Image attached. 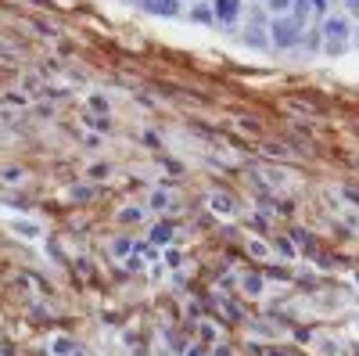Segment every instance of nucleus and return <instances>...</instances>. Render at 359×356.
<instances>
[{"label": "nucleus", "mask_w": 359, "mask_h": 356, "mask_svg": "<svg viewBox=\"0 0 359 356\" xmlns=\"http://www.w3.org/2000/svg\"><path fill=\"white\" fill-rule=\"evenodd\" d=\"M269 356H284V353H277V349H273V353H269Z\"/></svg>", "instance_id": "22"}, {"label": "nucleus", "mask_w": 359, "mask_h": 356, "mask_svg": "<svg viewBox=\"0 0 359 356\" xmlns=\"http://www.w3.org/2000/svg\"><path fill=\"white\" fill-rule=\"evenodd\" d=\"M266 29H259V26H251L248 29V36H244V44H251V47H266Z\"/></svg>", "instance_id": "11"}, {"label": "nucleus", "mask_w": 359, "mask_h": 356, "mask_svg": "<svg viewBox=\"0 0 359 356\" xmlns=\"http://www.w3.org/2000/svg\"><path fill=\"white\" fill-rule=\"evenodd\" d=\"M320 36L331 40V44H342V40L349 36V15H331V18H324Z\"/></svg>", "instance_id": "2"}, {"label": "nucleus", "mask_w": 359, "mask_h": 356, "mask_svg": "<svg viewBox=\"0 0 359 356\" xmlns=\"http://www.w3.org/2000/svg\"><path fill=\"white\" fill-rule=\"evenodd\" d=\"M187 356H208V349L205 346H191V349H187Z\"/></svg>", "instance_id": "19"}, {"label": "nucleus", "mask_w": 359, "mask_h": 356, "mask_svg": "<svg viewBox=\"0 0 359 356\" xmlns=\"http://www.w3.org/2000/svg\"><path fill=\"white\" fill-rule=\"evenodd\" d=\"M90 108H94L97 115H104V112H108V101H104L101 94H94V97H90Z\"/></svg>", "instance_id": "13"}, {"label": "nucleus", "mask_w": 359, "mask_h": 356, "mask_svg": "<svg viewBox=\"0 0 359 356\" xmlns=\"http://www.w3.org/2000/svg\"><path fill=\"white\" fill-rule=\"evenodd\" d=\"M191 18H194V22H201V26L216 22V18H212V4H194V8H191Z\"/></svg>", "instance_id": "8"}, {"label": "nucleus", "mask_w": 359, "mask_h": 356, "mask_svg": "<svg viewBox=\"0 0 359 356\" xmlns=\"http://www.w3.org/2000/svg\"><path fill=\"white\" fill-rule=\"evenodd\" d=\"M169 238H173V223H158V227L151 230V241H155V245H169Z\"/></svg>", "instance_id": "10"}, {"label": "nucleus", "mask_w": 359, "mask_h": 356, "mask_svg": "<svg viewBox=\"0 0 359 356\" xmlns=\"http://www.w3.org/2000/svg\"><path fill=\"white\" fill-rule=\"evenodd\" d=\"M294 18H316V22H324L327 18V0H294Z\"/></svg>", "instance_id": "4"}, {"label": "nucleus", "mask_w": 359, "mask_h": 356, "mask_svg": "<svg viewBox=\"0 0 359 356\" xmlns=\"http://www.w3.org/2000/svg\"><path fill=\"white\" fill-rule=\"evenodd\" d=\"M11 230H15V234H22V238H40V227L29 223V220H15Z\"/></svg>", "instance_id": "9"}, {"label": "nucleus", "mask_w": 359, "mask_h": 356, "mask_svg": "<svg viewBox=\"0 0 359 356\" xmlns=\"http://www.w3.org/2000/svg\"><path fill=\"white\" fill-rule=\"evenodd\" d=\"M356 40H359V33H356Z\"/></svg>", "instance_id": "23"}, {"label": "nucleus", "mask_w": 359, "mask_h": 356, "mask_svg": "<svg viewBox=\"0 0 359 356\" xmlns=\"http://www.w3.org/2000/svg\"><path fill=\"white\" fill-rule=\"evenodd\" d=\"M266 36L273 40V47H277V51H291V47L302 44V22H299L294 15H291V18H287V15H277Z\"/></svg>", "instance_id": "1"}, {"label": "nucleus", "mask_w": 359, "mask_h": 356, "mask_svg": "<svg viewBox=\"0 0 359 356\" xmlns=\"http://www.w3.org/2000/svg\"><path fill=\"white\" fill-rule=\"evenodd\" d=\"M51 353H54V356H83L79 342L65 339V334H61V339H54V342H51Z\"/></svg>", "instance_id": "6"}, {"label": "nucleus", "mask_w": 359, "mask_h": 356, "mask_svg": "<svg viewBox=\"0 0 359 356\" xmlns=\"http://www.w3.org/2000/svg\"><path fill=\"white\" fill-rule=\"evenodd\" d=\"M237 127H241L244 134H259V122H256V119H241Z\"/></svg>", "instance_id": "15"}, {"label": "nucleus", "mask_w": 359, "mask_h": 356, "mask_svg": "<svg viewBox=\"0 0 359 356\" xmlns=\"http://www.w3.org/2000/svg\"><path fill=\"white\" fill-rule=\"evenodd\" d=\"M345 11H352V15H359V0H345Z\"/></svg>", "instance_id": "20"}, {"label": "nucleus", "mask_w": 359, "mask_h": 356, "mask_svg": "<svg viewBox=\"0 0 359 356\" xmlns=\"http://www.w3.org/2000/svg\"><path fill=\"white\" fill-rule=\"evenodd\" d=\"M208 205H212L219 216H234V202H230L226 195H212V198H208Z\"/></svg>", "instance_id": "7"}, {"label": "nucleus", "mask_w": 359, "mask_h": 356, "mask_svg": "<svg viewBox=\"0 0 359 356\" xmlns=\"http://www.w3.org/2000/svg\"><path fill=\"white\" fill-rule=\"evenodd\" d=\"M244 288H248V291H259V288H262V277H248Z\"/></svg>", "instance_id": "18"}, {"label": "nucleus", "mask_w": 359, "mask_h": 356, "mask_svg": "<svg viewBox=\"0 0 359 356\" xmlns=\"http://www.w3.org/2000/svg\"><path fill=\"white\" fill-rule=\"evenodd\" d=\"M144 11L151 15H162V18H176L180 15V0H137Z\"/></svg>", "instance_id": "5"}, {"label": "nucleus", "mask_w": 359, "mask_h": 356, "mask_svg": "<svg viewBox=\"0 0 359 356\" xmlns=\"http://www.w3.org/2000/svg\"><path fill=\"white\" fill-rule=\"evenodd\" d=\"M216 356H234V353H230L226 346H219V349H216Z\"/></svg>", "instance_id": "21"}, {"label": "nucleus", "mask_w": 359, "mask_h": 356, "mask_svg": "<svg viewBox=\"0 0 359 356\" xmlns=\"http://www.w3.org/2000/svg\"><path fill=\"white\" fill-rule=\"evenodd\" d=\"M133 220H140V209H126V213H122V223H133Z\"/></svg>", "instance_id": "16"}, {"label": "nucleus", "mask_w": 359, "mask_h": 356, "mask_svg": "<svg viewBox=\"0 0 359 356\" xmlns=\"http://www.w3.org/2000/svg\"><path fill=\"white\" fill-rule=\"evenodd\" d=\"M212 18L219 26H237V18H241V0H216L212 4Z\"/></svg>", "instance_id": "3"}, {"label": "nucleus", "mask_w": 359, "mask_h": 356, "mask_svg": "<svg viewBox=\"0 0 359 356\" xmlns=\"http://www.w3.org/2000/svg\"><path fill=\"white\" fill-rule=\"evenodd\" d=\"M266 8L269 11H287V8H294V0H266Z\"/></svg>", "instance_id": "14"}, {"label": "nucleus", "mask_w": 359, "mask_h": 356, "mask_svg": "<svg viewBox=\"0 0 359 356\" xmlns=\"http://www.w3.org/2000/svg\"><path fill=\"white\" fill-rule=\"evenodd\" d=\"M151 205H155V209H165V205H169V198L158 191V195H151Z\"/></svg>", "instance_id": "17"}, {"label": "nucleus", "mask_w": 359, "mask_h": 356, "mask_svg": "<svg viewBox=\"0 0 359 356\" xmlns=\"http://www.w3.org/2000/svg\"><path fill=\"white\" fill-rule=\"evenodd\" d=\"M130 248H133L130 241H126V238H119V241L112 245V256H115V259H126V256H130Z\"/></svg>", "instance_id": "12"}]
</instances>
